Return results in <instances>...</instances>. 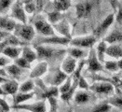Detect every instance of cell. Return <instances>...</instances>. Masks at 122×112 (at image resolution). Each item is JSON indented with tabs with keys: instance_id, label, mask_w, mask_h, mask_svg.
<instances>
[{
	"instance_id": "obj_1",
	"label": "cell",
	"mask_w": 122,
	"mask_h": 112,
	"mask_svg": "<svg viewBox=\"0 0 122 112\" xmlns=\"http://www.w3.org/2000/svg\"><path fill=\"white\" fill-rule=\"evenodd\" d=\"M35 49L36 51L37 58L41 60H51L56 57H60L65 53V51L52 48L49 45H36Z\"/></svg>"
},
{
	"instance_id": "obj_2",
	"label": "cell",
	"mask_w": 122,
	"mask_h": 112,
	"mask_svg": "<svg viewBox=\"0 0 122 112\" xmlns=\"http://www.w3.org/2000/svg\"><path fill=\"white\" fill-rule=\"evenodd\" d=\"M14 36L17 37L19 39H21L24 42H30L35 38L36 31L35 28L27 23H19L16 24L14 29Z\"/></svg>"
},
{
	"instance_id": "obj_3",
	"label": "cell",
	"mask_w": 122,
	"mask_h": 112,
	"mask_svg": "<svg viewBox=\"0 0 122 112\" xmlns=\"http://www.w3.org/2000/svg\"><path fill=\"white\" fill-rule=\"evenodd\" d=\"M67 75L65 73L61 71L60 68H54L51 71H50V75L48 77L45 78L44 83L49 84L53 87H57V86H61L63 82L65 81V80L67 79Z\"/></svg>"
},
{
	"instance_id": "obj_4",
	"label": "cell",
	"mask_w": 122,
	"mask_h": 112,
	"mask_svg": "<svg viewBox=\"0 0 122 112\" xmlns=\"http://www.w3.org/2000/svg\"><path fill=\"white\" fill-rule=\"evenodd\" d=\"M35 29L36 31L43 37H52L55 36V31L53 29L52 25L51 23L46 21L45 19H36L34 21Z\"/></svg>"
},
{
	"instance_id": "obj_5",
	"label": "cell",
	"mask_w": 122,
	"mask_h": 112,
	"mask_svg": "<svg viewBox=\"0 0 122 112\" xmlns=\"http://www.w3.org/2000/svg\"><path fill=\"white\" fill-rule=\"evenodd\" d=\"M10 17L12 19L19 21L20 23H27L26 12L23 9V6H22L20 0H15L13 5L11 6Z\"/></svg>"
},
{
	"instance_id": "obj_6",
	"label": "cell",
	"mask_w": 122,
	"mask_h": 112,
	"mask_svg": "<svg viewBox=\"0 0 122 112\" xmlns=\"http://www.w3.org/2000/svg\"><path fill=\"white\" fill-rule=\"evenodd\" d=\"M71 39L63 37H57L52 36V37H43L41 38H38L36 45H61V46H67L70 44Z\"/></svg>"
},
{
	"instance_id": "obj_7",
	"label": "cell",
	"mask_w": 122,
	"mask_h": 112,
	"mask_svg": "<svg viewBox=\"0 0 122 112\" xmlns=\"http://www.w3.org/2000/svg\"><path fill=\"white\" fill-rule=\"evenodd\" d=\"M96 37L94 36H87V37H75L71 38L70 44L72 47L76 48H92V46L96 42Z\"/></svg>"
},
{
	"instance_id": "obj_8",
	"label": "cell",
	"mask_w": 122,
	"mask_h": 112,
	"mask_svg": "<svg viewBox=\"0 0 122 112\" xmlns=\"http://www.w3.org/2000/svg\"><path fill=\"white\" fill-rule=\"evenodd\" d=\"M13 108L15 109H22L30 112H47V106L44 100L39 102L34 103V104H20L17 106H13Z\"/></svg>"
},
{
	"instance_id": "obj_9",
	"label": "cell",
	"mask_w": 122,
	"mask_h": 112,
	"mask_svg": "<svg viewBox=\"0 0 122 112\" xmlns=\"http://www.w3.org/2000/svg\"><path fill=\"white\" fill-rule=\"evenodd\" d=\"M88 70L91 72H98L103 70V66L102 65V63L99 61L96 51L94 49H91L89 52V57H88Z\"/></svg>"
},
{
	"instance_id": "obj_10",
	"label": "cell",
	"mask_w": 122,
	"mask_h": 112,
	"mask_svg": "<svg viewBox=\"0 0 122 112\" xmlns=\"http://www.w3.org/2000/svg\"><path fill=\"white\" fill-rule=\"evenodd\" d=\"M92 92L99 94H111L114 92V87L112 83L107 81H97L90 86V89Z\"/></svg>"
},
{
	"instance_id": "obj_11",
	"label": "cell",
	"mask_w": 122,
	"mask_h": 112,
	"mask_svg": "<svg viewBox=\"0 0 122 112\" xmlns=\"http://www.w3.org/2000/svg\"><path fill=\"white\" fill-rule=\"evenodd\" d=\"M93 2L91 1H85L82 3H78L76 6V17L78 19L82 18H87L92 11L93 9Z\"/></svg>"
},
{
	"instance_id": "obj_12",
	"label": "cell",
	"mask_w": 122,
	"mask_h": 112,
	"mask_svg": "<svg viewBox=\"0 0 122 112\" xmlns=\"http://www.w3.org/2000/svg\"><path fill=\"white\" fill-rule=\"evenodd\" d=\"M115 14H116V13L114 12V13H111V14L107 15V16L105 17V19L102 21V23L94 30L93 36H94L96 38L99 37H101L102 34L112 25V23L114 22V21H115Z\"/></svg>"
},
{
	"instance_id": "obj_13",
	"label": "cell",
	"mask_w": 122,
	"mask_h": 112,
	"mask_svg": "<svg viewBox=\"0 0 122 112\" xmlns=\"http://www.w3.org/2000/svg\"><path fill=\"white\" fill-rule=\"evenodd\" d=\"M54 31H57L61 37H66L71 39V34H70V24L68 23V21L64 19H62L61 21H60L59 22L55 23L52 25Z\"/></svg>"
},
{
	"instance_id": "obj_14",
	"label": "cell",
	"mask_w": 122,
	"mask_h": 112,
	"mask_svg": "<svg viewBox=\"0 0 122 112\" xmlns=\"http://www.w3.org/2000/svg\"><path fill=\"white\" fill-rule=\"evenodd\" d=\"M27 42H24V41H21L20 39H19L17 37H15L14 35L13 36H8L4 38L3 41H0V51H2V50L6 47H10V46H13V47H20V46H24L26 45Z\"/></svg>"
},
{
	"instance_id": "obj_15",
	"label": "cell",
	"mask_w": 122,
	"mask_h": 112,
	"mask_svg": "<svg viewBox=\"0 0 122 112\" xmlns=\"http://www.w3.org/2000/svg\"><path fill=\"white\" fill-rule=\"evenodd\" d=\"M77 66V60L74 59L71 56H67L63 61H62V64H61V69L63 73H65L67 76L68 75H72L76 68Z\"/></svg>"
},
{
	"instance_id": "obj_16",
	"label": "cell",
	"mask_w": 122,
	"mask_h": 112,
	"mask_svg": "<svg viewBox=\"0 0 122 112\" xmlns=\"http://www.w3.org/2000/svg\"><path fill=\"white\" fill-rule=\"evenodd\" d=\"M19 84L18 82L14 80H10L7 82L3 83L1 85V88L2 90L5 92V95L6 94H10V95H15L17 92H19Z\"/></svg>"
},
{
	"instance_id": "obj_17",
	"label": "cell",
	"mask_w": 122,
	"mask_h": 112,
	"mask_svg": "<svg viewBox=\"0 0 122 112\" xmlns=\"http://www.w3.org/2000/svg\"><path fill=\"white\" fill-rule=\"evenodd\" d=\"M48 71V63L46 61H42L38 63L30 73L31 79H37L40 78L41 76H43L44 74H46Z\"/></svg>"
},
{
	"instance_id": "obj_18",
	"label": "cell",
	"mask_w": 122,
	"mask_h": 112,
	"mask_svg": "<svg viewBox=\"0 0 122 112\" xmlns=\"http://www.w3.org/2000/svg\"><path fill=\"white\" fill-rule=\"evenodd\" d=\"M16 21L13 19L8 17H1L0 16V30L4 32H12L16 27Z\"/></svg>"
},
{
	"instance_id": "obj_19",
	"label": "cell",
	"mask_w": 122,
	"mask_h": 112,
	"mask_svg": "<svg viewBox=\"0 0 122 112\" xmlns=\"http://www.w3.org/2000/svg\"><path fill=\"white\" fill-rule=\"evenodd\" d=\"M22 51V48L20 47H13V46H10V47H6L4 48L1 53H3L5 56H7L8 58L10 59H17L20 57V54L21 53Z\"/></svg>"
},
{
	"instance_id": "obj_20",
	"label": "cell",
	"mask_w": 122,
	"mask_h": 112,
	"mask_svg": "<svg viewBox=\"0 0 122 112\" xmlns=\"http://www.w3.org/2000/svg\"><path fill=\"white\" fill-rule=\"evenodd\" d=\"M106 55L116 58L121 59L122 58V46L120 44H113L107 47L106 49Z\"/></svg>"
},
{
	"instance_id": "obj_21",
	"label": "cell",
	"mask_w": 122,
	"mask_h": 112,
	"mask_svg": "<svg viewBox=\"0 0 122 112\" xmlns=\"http://www.w3.org/2000/svg\"><path fill=\"white\" fill-rule=\"evenodd\" d=\"M103 41L110 45L119 44L120 42H122V32L119 30L113 31L112 33H110L103 38Z\"/></svg>"
},
{
	"instance_id": "obj_22",
	"label": "cell",
	"mask_w": 122,
	"mask_h": 112,
	"mask_svg": "<svg viewBox=\"0 0 122 112\" xmlns=\"http://www.w3.org/2000/svg\"><path fill=\"white\" fill-rule=\"evenodd\" d=\"M34 97V93L33 92H17L14 96H13V106H17L20 104H24L25 101H28Z\"/></svg>"
},
{
	"instance_id": "obj_23",
	"label": "cell",
	"mask_w": 122,
	"mask_h": 112,
	"mask_svg": "<svg viewBox=\"0 0 122 112\" xmlns=\"http://www.w3.org/2000/svg\"><path fill=\"white\" fill-rule=\"evenodd\" d=\"M21 57H23L28 63H33L35 60L37 59V55H36V51H34L31 47L28 46H25L22 48V51H21Z\"/></svg>"
},
{
	"instance_id": "obj_24",
	"label": "cell",
	"mask_w": 122,
	"mask_h": 112,
	"mask_svg": "<svg viewBox=\"0 0 122 112\" xmlns=\"http://www.w3.org/2000/svg\"><path fill=\"white\" fill-rule=\"evenodd\" d=\"M59 88L57 87H46L45 89L41 90V95L40 97L43 99H49L51 97H57L59 95Z\"/></svg>"
},
{
	"instance_id": "obj_25",
	"label": "cell",
	"mask_w": 122,
	"mask_h": 112,
	"mask_svg": "<svg viewBox=\"0 0 122 112\" xmlns=\"http://www.w3.org/2000/svg\"><path fill=\"white\" fill-rule=\"evenodd\" d=\"M53 9L57 11H65L71 7V0H53Z\"/></svg>"
},
{
	"instance_id": "obj_26",
	"label": "cell",
	"mask_w": 122,
	"mask_h": 112,
	"mask_svg": "<svg viewBox=\"0 0 122 112\" xmlns=\"http://www.w3.org/2000/svg\"><path fill=\"white\" fill-rule=\"evenodd\" d=\"M77 87H78V80H73V84H72V87L70 88V90L68 92H66L65 93L61 94V100L65 101V102H69L72 99V97L74 96V94L76 93V90Z\"/></svg>"
},
{
	"instance_id": "obj_27",
	"label": "cell",
	"mask_w": 122,
	"mask_h": 112,
	"mask_svg": "<svg viewBox=\"0 0 122 112\" xmlns=\"http://www.w3.org/2000/svg\"><path fill=\"white\" fill-rule=\"evenodd\" d=\"M108 45L106 42L102 40L101 41L98 46H97V49H96V54H97V57L99 59V61L101 63H104V57H105V54H106V49H107Z\"/></svg>"
},
{
	"instance_id": "obj_28",
	"label": "cell",
	"mask_w": 122,
	"mask_h": 112,
	"mask_svg": "<svg viewBox=\"0 0 122 112\" xmlns=\"http://www.w3.org/2000/svg\"><path fill=\"white\" fill-rule=\"evenodd\" d=\"M75 101L76 104H79V105L88 103L90 101V93H88L84 90L76 92L75 94Z\"/></svg>"
},
{
	"instance_id": "obj_29",
	"label": "cell",
	"mask_w": 122,
	"mask_h": 112,
	"mask_svg": "<svg viewBox=\"0 0 122 112\" xmlns=\"http://www.w3.org/2000/svg\"><path fill=\"white\" fill-rule=\"evenodd\" d=\"M6 73L12 78H18L19 76L21 75L22 69L18 65H16L15 64H9L8 66H6Z\"/></svg>"
},
{
	"instance_id": "obj_30",
	"label": "cell",
	"mask_w": 122,
	"mask_h": 112,
	"mask_svg": "<svg viewBox=\"0 0 122 112\" xmlns=\"http://www.w3.org/2000/svg\"><path fill=\"white\" fill-rule=\"evenodd\" d=\"M48 20H49V22L53 25V24H55V23H57L60 21L62 20V13L60 12V11H57V10L51 11V12L49 13Z\"/></svg>"
},
{
	"instance_id": "obj_31",
	"label": "cell",
	"mask_w": 122,
	"mask_h": 112,
	"mask_svg": "<svg viewBox=\"0 0 122 112\" xmlns=\"http://www.w3.org/2000/svg\"><path fill=\"white\" fill-rule=\"evenodd\" d=\"M67 52H68L69 56L73 57V58H74V59H76V60L81 59V58H83V56L85 55V51H83L82 49L76 48V47H73V48L68 49Z\"/></svg>"
},
{
	"instance_id": "obj_32",
	"label": "cell",
	"mask_w": 122,
	"mask_h": 112,
	"mask_svg": "<svg viewBox=\"0 0 122 112\" xmlns=\"http://www.w3.org/2000/svg\"><path fill=\"white\" fill-rule=\"evenodd\" d=\"M35 87V83L32 80H28L26 81H24L22 84H20V86L19 87V92H31L34 90Z\"/></svg>"
},
{
	"instance_id": "obj_33",
	"label": "cell",
	"mask_w": 122,
	"mask_h": 112,
	"mask_svg": "<svg viewBox=\"0 0 122 112\" xmlns=\"http://www.w3.org/2000/svg\"><path fill=\"white\" fill-rule=\"evenodd\" d=\"M23 6V9L27 14H32L36 11V6L34 0H20Z\"/></svg>"
},
{
	"instance_id": "obj_34",
	"label": "cell",
	"mask_w": 122,
	"mask_h": 112,
	"mask_svg": "<svg viewBox=\"0 0 122 112\" xmlns=\"http://www.w3.org/2000/svg\"><path fill=\"white\" fill-rule=\"evenodd\" d=\"M112 108V106H110L108 103H102L97 106H95L91 112H109Z\"/></svg>"
},
{
	"instance_id": "obj_35",
	"label": "cell",
	"mask_w": 122,
	"mask_h": 112,
	"mask_svg": "<svg viewBox=\"0 0 122 112\" xmlns=\"http://www.w3.org/2000/svg\"><path fill=\"white\" fill-rule=\"evenodd\" d=\"M72 84H73V80L70 77H67V79L65 80V81L63 82L60 86L59 88V92L62 94V93H65L66 92H68L70 90V88L72 87Z\"/></svg>"
},
{
	"instance_id": "obj_36",
	"label": "cell",
	"mask_w": 122,
	"mask_h": 112,
	"mask_svg": "<svg viewBox=\"0 0 122 112\" xmlns=\"http://www.w3.org/2000/svg\"><path fill=\"white\" fill-rule=\"evenodd\" d=\"M15 0H0V13H5L11 8Z\"/></svg>"
},
{
	"instance_id": "obj_37",
	"label": "cell",
	"mask_w": 122,
	"mask_h": 112,
	"mask_svg": "<svg viewBox=\"0 0 122 112\" xmlns=\"http://www.w3.org/2000/svg\"><path fill=\"white\" fill-rule=\"evenodd\" d=\"M14 64L16 65H18L19 67H20L21 69H30L31 67L30 63H28L23 57H19V58L15 59L14 60Z\"/></svg>"
},
{
	"instance_id": "obj_38",
	"label": "cell",
	"mask_w": 122,
	"mask_h": 112,
	"mask_svg": "<svg viewBox=\"0 0 122 112\" xmlns=\"http://www.w3.org/2000/svg\"><path fill=\"white\" fill-rule=\"evenodd\" d=\"M108 104L112 107H116L122 109V95L121 96H114L108 99Z\"/></svg>"
},
{
	"instance_id": "obj_39",
	"label": "cell",
	"mask_w": 122,
	"mask_h": 112,
	"mask_svg": "<svg viewBox=\"0 0 122 112\" xmlns=\"http://www.w3.org/2000/svg\"><path fill=\"white\" fill-rule=\"evenodd\" d=\"M104 66L107 70L109 71H117L119 69L118 67V64L117 62H114V61H107V62H104Z\"/></svg>"
},
{
	"instance_id": "obj_40",
	"label": "cell",
	"mask_w": 122,
	"mask_h": 112,
	"mask_svg": "<svg viewBox=\"0 0 122 112\" xmlns=\"http://www.w3.org/2000/svg\"><path fill=\"white\" fill-rule=\"evenodd\" d=\"M50 102V111L49 112H57L58 110V101L56 97H51L48 99Z\"/></svg>"
},
{
	"instance_id": "obj_41",
	"label": "cell",
	"mask_w": 122,
	"mask_h": 112,
	"mask_svg": "<svg viewBox=\"0 0 122 112\" xmlns=\"http://www.w3.org/2000/svg\"><path fill=\"white\" fill-rule=\"evenodd\" d=\"M78 87L81 90H89L90 89V85L88 84V82L86 81V80L82 76H80L78 79Z\"/></svg>"
},
{
	"instance_id": "obj_42",
	"label": "cell",
	"mask_w": 122,
	"mask_h": 112,
	"mask_svg": "<svg viewBox=\"0 0 122 112\" xmlns=\"http://www.w3.org/2000/svg\"><path fill=\"white\" fill-rule=\"evenodd\" d=\"M0 107L2 108V110L4 112H10V105L7 103V101L5 99H3L0 96Z\"/></svg>"
},
{
	"instance_id": "obj_43",
	"label": "cell",
	"mask_w": 122,
	"mask_h": 112,
	"mask_svg": "<svg viewBox=\"0 0 122 112\" xmlns=\"http://www.w3.org/2000/svg\"><path fill=\"white\" fill-rule=\"evenodd\" d=\"M116 13H117V21L118 23H122V1L119 2L118 8Z\"/></svg>"
},
{
	"instance_id": "obj_44",
	"label": "cell",
	"mask_w": 122,
	"mask_h": 112,
	"mask_svg": "<svg viewBox=\"0 0 122 112\" xmlns=\"http://www.w3.org/2000/svg\"><path fill=\"white\" fill-rule=\"evenodd\" d=\"M34 2L36 6V11L40 12L44 7V0H34Z\"/></svg>"
},
{
	"instance_id": "obj_45",
	"label": "cell",
	"mask_w": 122,
	"mask_h": 112,
	"mask_svg": "<svg viewBox=\"0 0 122 112\" xmlns=\"http://www.w3.org/2000/svg\"><path fill=\"white\" fill-rule=\"evenodd\" d=\"M9 64H10V58L0 56V67L8 66V65H9Z\"/></svg>"
},
{
	"instance_id": "obj_46",
	"label": "cell",
	"mask_w": 122,
	"mask_h": 112,
	"mask_svg": "<svg viewBox=\"0 0 122 112\" xmlns=\"http://www.w3.org/2000/svg\"><path fill=\"white\" fill-rule=\"evenodd\" d=\"M109 2H110V4H111V6H112L115 13H116L117 10V8H118V5H119V1H118V0H109Z\"/></svg>"
},
{
	"instance_id": "obj_47",
	"label": "cell",
	"mask_w": 122,
	"mask_h": 112,
	"mask_svg": "<svg viewBox=\"0 0 122 112\" xmlns=\"http://www.w3.org/2000/svg\"><path fill=\"white\" fill-rule=\"evenodd\" d=\"M8 80H10V79H8V78H6V77H3V76H0V84H1V85H2L3 83L7 82Z\"/></svg>"
},
{
	"instance_id": "obj_48",
	"label": "cell",
	"mask_w": 122,
	"mask_h": 112,
	"mask_svg": "<svg viewBox=\"0 0 122 112\" xmlns=\"http://www.w3.org/2000/svg\"><path fill=\"white\" fill-rule=\"evenodd\" d=\"M8 36H9V33L0 30V39H1V38H5V37H8Z\"/></svg>"
},
{
	"instance_id": "obj_49",
	"label": "cell",
	"mask_w": 122,
	"mask_h": 112,
	"mask_svg": "<svg viewBox=\"0 0 122 112\" xmlns=\"http://www.w3.org/2000/svg\"><path fill=\"white\" fill-rule=\"evenodd\" d=\"M2 95H5V92H4V91L2 90V88L0 86V96H2Z\"/></svg>"
},
{
	"instance_id": "obj_50",
	"label": "cell",
	"mask_w": 122,
	"mask_h": 112,
	"mask_svg": "<svg viewBox=\"0 0 122 112\" xmlns=\"http://www.w3.org/2000/svg\"><path fill=\"white\" fill-rule=\"evenodd\" d=\"M65 112H73V108H70V109H68L67 111H65Z\"/></svg>"
},
{
	"instance_id": "obj_51",
	"label": "cell",
	"mask_w": 122,
	"mask_h": 112,
	"mask_svg": "<svg viewBox=\"0 0 122 112\" xmlns=\"http://www.w3.org/2000/svg\"><path fill=\"white\" fill-rule=\"evenodd\" d=\"M0 112H4L3 110H2V108H1V107H0Z\"/></svg>"
},
{
	"instance_id": "obj_52",
	"label": "cell",
	"mask_w": 122,
	"mask_h": 112,
	"mask_svg": "<svg viewBox=\"0 0 122 112\" xmlns=\"http://www.w3.org/2000/svg\"><path fill=\"white\" fill-rule=\"evenodd\" d=\"M0 54H1V51H0Z\"/></svg>"
}]
</instances>
